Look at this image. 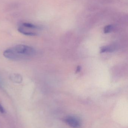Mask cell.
Returning <instances> with one entry per match:
<instances>
[{"label":"cell","instance_id":"3","mask_svg":"<svg viewBox=\"0 0 128 128\" xmlns=\"http://www.w3.org/2000/svg\"><path fill=\"white\" fill-rule=\"evenodd\" d=\"M65 122L71 128H78L81 125V122L77 117L74 116H68L65 119Z\"/></svg>","mask_w":128,"mask_h":128},{"label":"cell","instance_id":"7","mask_svg":"<svg viewBox=\"0 0 128 128\" xmlns=\"http://www.w3.org/2000/svg\"><path fill=\"white\" fill-rule=\"evenodd\" d=\"M112 26L110 25L107 26L104 28V32L105 34L109 33L112 30Z\"/></svg>","mask_w":128,"mask_h":128},{"label":"cell","instance_id":"6","mask_svg":"<svg viewBox=\"0 0 128 128\" xmlns=\"http://www.w3.org/2000/svg\"><path fill=\"white\" fill-rule=\"evenodd\" d=\"M11 79H13L15 82H21V81H22V78L20 76H19V75L17 74V75H14V76H12V78Z\"/></svg>","mask_w":128,"mask_h":128},{"label":"cell","instance_id":"9","mask_svg":"<svg viewBox=\"0 0 128 128\" xmlns=\"http://www.w3.org/2000/svg\"><path fill=\"white\" fill-rule=\"evenodd\" d=\"M0 112L2 113H4L5 112L4 109L1 104H0Z\"/></svg>","mask_w":128,"mask_h":128},{"label":"cell","instance_id":"1","mask_svg":"<svg viewBox=\"0 0 128 128\" xmlns=\"http://www.w3.org/2000/svg\"><path fill=\"white\" fill-rule=\"evenodd\" d=\"M12 48L22 59L27 58L35 54V50L34 48L26 45H17Z\"/></svg>","mask_w":128,"mask_h":128},{"label":"cell","instance_id":"10","mask_svg":"<svg viewBox=\"0 0 128 128\" xmlns=\"http://www.w3.org/2000/svg\"><path fill=\"white\" fill-rule=\"evenodd\" d=\"M81 67L80 66H78V67L77 68L76 70V72H78L80 70H81Z\"/></svg>","mask_w":128,"mask_h":128},{"label":"cell","instance_id":"4","mask_svg":"<svg viewBox=\"0 0 128 128\" xmlns=\"http://www.w3.org/2000/svg\"><path fill=\"white\" fill-rule=\"evenodd\" d=\"M19 32H20L21 34H24V35H27L29 36H35L37 35V34L35 32H31L27 31L25 30L23 28H19L18 29Z\"/></svg>","mask_w":128,"mask_h":128},{"label":"cell","instance_id":"8","mask_svg":"<svg viewBox=\"0 0 128 128\" xmlns=\"http://www.w3.org/2000/svg\"><path fill=\"white\" fill-rule=\"evenodd\" d=\"M107 52V46H103L101 47L100 50V52L101 53H103V52Z\"/></svg>","mask_w":128,"mask_h":128},{"label":"cell","instance_id":"2","mask_svg":"<svg viewBox=\"0 0 128 128\" xmlns=\"http://www.w3.org/2000/svg\"><path fill=\"white\" fill-rule=\"evenodd\" d=\"M3 55L6 58L11 60H17L22 59L20 56H19L12 48L8 49L5 50L4 52Z\"/></svg>","mask_w":128,"mask_h":128},{"label":"cell","instance_id":"5","mask_svg":"<svg viewBox=\"0 0 128 128\" xmlns=\"http://www.w3.org/2000/svg\"><path fill=\"white\" fill-rule=\"evenodd\" d=\"M23 26L25 28H31V29H37L38 28V27L35 25L33 24L32 23H29V22H24L23 23Z\"/></svg>","mask_w":128,"mask_h":128}]
</instances>
